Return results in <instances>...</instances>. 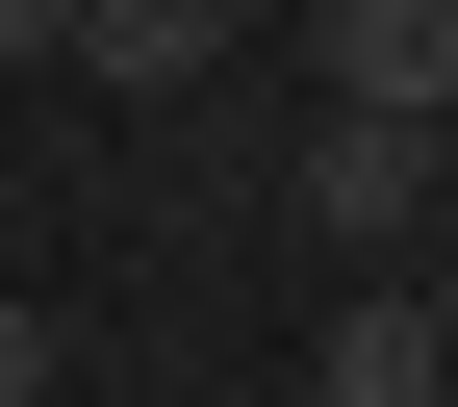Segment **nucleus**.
Returning <instances> with one entry per match:
<instances>
[{"mask_svg": "<svg viewBox=\"0 0 458 407\" xmlns=\"http://www.w3.org/2000/svg\"><path fill=\"white\" fill-rule=\"evenodd\" d=\"M306 407H458V306H433V280H382V306H331Z\"/></svg>", "mask_w": 458, "mask_h": 407, "instance_id": "f03ea898", "label": "nucleus"}, {"mask_svg": "<svg viewBox=\"0 0 458 407\" xmlns=\"http://www.w3.org/2000/svg\"><path fill=\"white\" fill-rule=\"evenodd\" d=\"M433 179H458L433 128H357V102H331V128H306V229H408Z\"/></svg>", "mask_w": 458, "mask_h": 407, "instance_id": "7ed1b4c3", "label": "nucleus"}, {"mask_svg": "<svg viewBox=\"0 0 458 407\" xmlns=\"http://www.w3.org/2000/svg\"><path fill=\"white\" fill-rule=\"evenodd\" d=\"M0 407H51V306H0Z\"/></svg>", "mask_w": 458, "mask_h": 407, "instance_id": "39448f33", "label": "nucleus"}, {"mask_svg": "<svg viewBox=\"0 0 458 407\" xmlns=\"http://www.w3.org/2000/svg\"><path fill=\"white\" fill-rule=\"evenodd\" d=\"M229 26H280V0H77V51H102L128 102H179V77H204Z\"/></svg>", "mask_w": 458, "mask_h": 407, "instance_id": "20e7f679", "label": "nucleus"}, {"mask_svg": "<svg viewBox=\"0 0 458 407\" xmlns=\"http://www.w3.org/2000/svg\"><path fill=\"white\" fill-rule=\"evenodd\" d=\"M0 51H77V0H0Z\"/></svg>", "mask_w": 458, "mask_h": 407, "instance_id": "423d86ee", "label": "nucleus"}, {"mask_svg": "<svg viewBox=\"0 0 458 407\" xmlns=\"http://www.w3.org/2000/svg\"><path fill=\"white\" fill-rule=\"evenodd\" d=\"M306 77L357 128H458V0H306Z\"/></svg>", "mask_w": 458, "mask_h": 407, "instance_id": "f257e3e1", "label": "nucleus"}]
</instances>
